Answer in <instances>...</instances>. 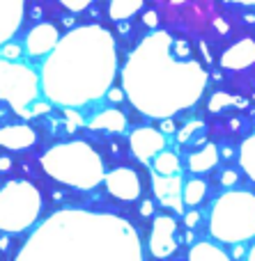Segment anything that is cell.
I'll list each match as a JSON object with an SVG mask.
<instances>
[{
	"instance_id": "6da1fadb",
	"label": "cell",
	"mask_w": 255,
	"mask_h": 261,
	"mask_svg": "<svg viewBox=\"0 0 255 261\" xmlns=\"http://www.w3.org/2000/svg\"><path fill=\"white\" fill-rule=\"evenodd\" d=\"M41 165L49 176L85 190L95 188L104 176L99 153L85 142L55 144L41 156Z\"/></svg>"
},
{
	"instance_id": "7a4b0ae2",
	"label": "cell",
	"mask_w": 255,
	"mask_h": 261,
	"mask_svg": "<svg viewBox=\"0 0 255 261\" xmlns=\"http://www.w3.org/2000/svg\"><path fill=\"white\" fill-rule=\"evenodd\" d=\"M212 231L225 243L244 241L255 234V197L246 193H228L212 211Z\"/></svg>"
},
{
	"instance_id": "3957f363",
	"label": "cell",
	"mask_w": 255,
	"mask_h": 261,
	"mask_svg": "<svg viewBox=\"0 0 255 261\" xmlns=\"http://www.w3.org/2000/svg\"><path fill=\"white\" fill-rule=\"evenodd\" d=\"M41 211L39 190L28 181H9L0 188V229L23 231Z\"/></svg>"
},
{
	"instance_id": "277c9868",
	"label": "cell",
	"mask_w": 255,
	"mask_h": 261,
	"mask_svg": "<svg viewBox=\"0 0 255 261\" xmlns=\"http://www.w3.org/2000/svg\"><path fill=\"white\" fill-rule=\"evenodd\" d=\"M0 99L9 101L18 115H28V106L37 99V76L23 64L0 60Z\"/></svg>"
},
{
	"instance_id": "5b68a950",
	"label": "cell",
	"mask_w": 255,
	"mask_h": 261,
	"mask_svg": "<svg viewBox=\"0 0 255 261\" xmlns=\"http://www.w3.org/2000/svg\"><path fill=\"white\" fill-rule=\"evenodd\" d=\"M58 28L53 23H37L26 37V48L30 55H46L51 50L58 48L60 39H58Z\"/></svg>"
},
{
	"instance_id": "8992f818",
	"label": "cell",
	"mask_w": 255,
	"mask_h": 261,
	"mask_svg": "<svg viewBox=\"0 0 255 261\" xmlns=\"http://www.w3.org/2000/svg\"><path fill=\"white\" fill-rule=\"evenodd\" d=\"M166 147L164 133L154 128H138L136 133H131V149L141 161H150L152 156H159Z\"/></svg>"
},
{
	"instance_id": "52a82bcc",
	"label": "cell",
	"mask_w": 255,
	"mask_h": 261,
	"mask_svg": "<svg viewBox=\"0 0 255 261\" xmlns=\"http://www.w3.org/2000/svg\"><path fill=\"white\" fill-rule=\"evenodd\" d=\"M106 188L120 199H136L141 193L138 176L131 170H115L106 176Z\"/></svg>"
},
{
	"instance_id": "ba28073f",
	"label": "cell",
	"mask_w": 255,
	"mask_h": 261,
	"mask_svg": "<svg viewBox=\"0 0 255 261\" xmlns=\"http://www.w3.org/2000/svg\"><path fill=\"white\" fill-rule=\"evenodd\" d=\"M23 9H26V5H23L21 0H3V3H0V46L21 25Z\"/></svg>"
},
{
	"instance_id": "9c48e42d",
	"label": "cell",
	"mask_w": 255,
	"mask_h": 261,
	"mask_svg": "<svg viewBox=\"0 0 255 261\" xmlns=\"http://www.w3.org/2000/svg\"><path fill=\"white\" fill-rule=\"evenodd\" d=\"M175 220L173 218H159L154 222V231H152V252L156 257H168L170 252L175 250Z\"/></svg>"
},
{
	"instance_id": "30bf717a",
	"label": "cell",
	"mask_w": 255,
	"mask_h": 261,
	"mask_svg": "<svg viewBox=\"0 0 255 261\" xmlns=\"http://www.w3.org/2000/svg\"><path fill=\"white\" fill-rule=\"evenodd\" d=\"M35 142V130L26 124H9L0 128V147L7 149H26Z\"/></svg>"
},
{
	"instance_id": "8fae6325",
	"label": "cell",
	"mask_w": 255,
	"mask_h": 261,
	"mask_svg": "<svg viewBox=\"0 0 255 261\" xmlns=\"http://www.w3.org/2000/svg\"><path fill=\"white\" fill-rule=\"evenodd\" d=\"M221 62H223V67H233V69L248 67V64L255 62V44L251 39L239 41V44H235L233 48L225 50Z\"/></svg>"
},
{
	"instance_id": "7c38bea8",
	"label": "cell",
	"mask_w": 255,
	"mask_h": 261,
	"mask_svg": "<svg viewBox=\"0 0 255 261\" xmlns=\"http://www.w3.org/2000/svg\"><path fill=\"white\" fill-rule=\"evenodd\" d=\"M154 190H156L159 199L166 204V206H173V208H177V211H182V202H179V197H182L184 193L179 190V176L177 179H175V176H156Z\"/></svg>"
},
{
	"instance_id": "4fadbf2b",
	"label": "cell",
	"mask_w": 255,
	"mask_h": 261,
	"mask_svg": "<svg viewBox=\"0 0 255 261\" xmlns=\"http://www.w3.org/2000/svg\"><path fill=\"white\" fill-rule=\"evenodd\" d=\"M216 161H219L216 147L214 144H207L205 149L191 153V158H189V167H191L193 172H205V170H210L212 165H216Z\"/></svg>"
},
{
	"instance_id": "5bb4252c",
	"label": "cell",
	"mask_w": 255,
	"mask_h": 261,
	"mask_svg": "<svg viewBox=\"0 0 255 261\" xmlns=\"http://www.w3.org/2000/svg\"><path fill=\"white\" fill-rule=\"evenodd\" d=\"M92 128H106V130H122L124 128V117L120 110H104L97 117L90 119Z\"/></svg>"
},
{
	"instance_id": "9a60e30c",
	"label": "cell",
	"mask_w": 255,
	"mask_h": 261,
	"mask_svg": "<svg viewBox=\"0 0 255 261\" xmlns=\"http://www.w3.org/2000/svg\"><path fill=\"white\" fill-rule=\"evenodd\" d=\"M154 170L159 176H175L179 174V161L175 153L170 151H161L159 156L154 158Z\"/></svg>"
},
{
	"instance_id": "2e32d148",
	"label": "cell",
	"mask_w": 255,
	"mask_h": 261,
	"mask_svg": "<svg viewBox=\"0 0 255 261\" xmlns=\"http://www.w3.org/2000/svg\"><path fill=\"white\" fill-rule=\"evenodd\" d=\"M191 261H228V257L219 248H214V245L200 243L191 250Z\"/></svg>"
},
{
	"instance_id": "e0dca14e",
	"label": "cell",
	"mask_w": 255,
	"mask_h": 261,
	"mask_svg": "<svg viewBox=\"0 0 255 261\" xmlns=\"http://www.w3.org/2000/svg\"><path fill=\"white\" fill-rule=\"evenodd\" d=\"M205 197V184L202 181H189L187 186H184V195H182V199L187 204H191V206H196L200 199Z\"/></svg>"
},
{
	"instance_id": "ac0fdd59",
	"label": "cell",
	"mask_w": 255,
	"mask_h": 261,
	"mask_svg": "<svg viewBox=\"0 0 255 261\" xmlns=\"http://www.w3.org/2000/svg\"><path fill=\"white\" fill-rule=\"evenodd\" d=\"M141 9V3H124V0H115V3H110V16L115 18V21H120V18H129L133 12H138Z\"/></svg>"
},
{
	"instance_id": "d6986e66",
	"label": "cell",
	"mask_w": 255,
	"mask_h": 261,
	"mask_svg": "<svg viewBox=\"0 0 255 261\" xmlns=\"http://www.w3.org/2000/svg\"><path fill=\"white\" fill-rule=\"evenodd\" d=\"M223 103H237V106H244L246 101H244V99H237V96H228V94H223V92H219V94H214V99H212V103H210L212 113L221 110V106H223Z\"/></svg>"
},
{
	"instance_id": "ffe728a7",
	"label": "cell",
	"mask_w": 255,
	"mask_h": 261,
	"mask_svg": "<svg viewBox=\"0 0 255 261\" xmlns=\"http://www.w3.org/2000/svg\"><path fill=\"white\" fill-rule=\"evenodd\" d=\"M18 55H21V46H16V44L5 46V50H3V60H16Z\"/></svg>"
},
{
	"instance_id": "44dd1931",
	"label": "cell",
	"mask_w": 255,
	"mask_h": 261,
	"mask_svg": "<svg viewBox=\"0 0 255 261\" xmlns=\"http://www.w3.org/2000/svg\"><path fill=\"white\" fill-rule=\"evenodd\" d=\"M64 7L72 9V12H78V9H85L87 7V0H83V3H69V0H64Z\"/></svg>"
},
{
	"instance_id": "7402d4cb",
	"label": "cell",
	"mask_w": 255,
	"mask_h": 261,
	"mask_svg": "<svg viewBox=\"0 0 255 261\" xmlns=\"http://www.w3.org/2000/svg\"><path fill=\"white\" fill-rule=\"evenodd\" d=\"M198 222H200V213H187V225L189 227H196L198 225Z\"/></svg>"
},
{
	"instance_id": "603a6c76",
	"label": "cell",
	"mask_w": 255,
	"mask_h": 261,
	"mask_svg": "<svg viewBox=\"0 0 255 261\" xmlns=\"http://www.w3.org/2000/svg\"><path fill=\"white\" fill-rule=\"evenodd\" d=\"M235 181H237V174H235V172H225L223 174V186H235Z\"/></svg>"
},
{
	"instance_id": "cb8c5ba5",
	"label": "cell",
	"mask_w": 255,
	"mask_h": 261,
	"mask_svg": "<svg viewBox=\"0 0 255 261\" xmlns=\"http://www.w3.org/2000/svg\"><path fill=\"white\" fill-rule=\"evenodd\" d=\"M9 167H12V158H7V156H0V172H7Z\"/></svg>"
},
{
	"instance_id": "d4e9b609",
	"label": "cell",
	"mask_w": 255,
	"mask_h": 261,
	"mask_svg": "<svg viewBox=\"0 0 255 261\" xmlns=\"http://www.w3.org/2000/svg\"><path fill=\"white\" fill-rule=\"evenodd\" d=\"M122 90H110V94H108V99L110 101H122Z\"/></svg>"
},
{
	"instance_id": "484cf974",
	"label": "cell",
	"mask_w": 255,
	"mask_h": 261,
	"mask_svg": "<svg viewBox=\"0 0 255 261\" xmlns=\"http://www.w3.org/2000/svg\"><path fill=\"white\" fill-rule=\"evenodd\" d=\"M145 23H147V25H156V14L154 12H147L145 14Z\"/></svg>"
},
{
	"instance_id": "4316f807",
	"label": "cell",
	"mask_w": 255,
	"mask_h": 261,
	"mask_svg": "<svg viewBox=\"0 0 255 261\" xmlns=\"http://www.w3.org/2000/svg\"><path fill=\"white\" fill-rule=\"evenodd\" d=\"M173 130H175L173 124H170V122H164V128H161V133H166V135H168V133H173Z\"/></svg>"
},
{
	"instance_id": "83f0119b",
	"label": "cell",
	"mask_w": 255,
	"mask_h": 261,
	"mask_svg": "<svg viewBox=\"0 0 255 261\" xmlns=\"http://www.w3.org/2000/svg\"><path fill=\"white\" fill-rule=\"evenodd\" d=\"M141 211H143V216H150V213H152V204H150V202H143V208H141Z\"/></svg>"
},
{
	"instance_id": "f1b7e54d",
	"label": "cell",
	"mask_w": 255,
	"mask_h": 261,
	"mask_svg": "<svg viewBox=\"0 0 255 261\" xmlns=\"http://www.w3.org/2000/svg\"><path fill=\"white\" fill-rule=\"evenodd\" d=\"M0 248H3V250L7 248V239H5V236H3V239H0Z\"/></svg>"
}]
</instances>
